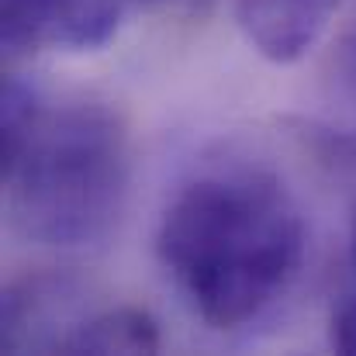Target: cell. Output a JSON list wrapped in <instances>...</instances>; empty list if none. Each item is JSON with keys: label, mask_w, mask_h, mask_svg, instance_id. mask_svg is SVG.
<instances>
[{"label": "cell", "mask_w": 356, "mask_h": 356, "mask_svg": "<svg viewBox=\"0 0 356 356\" xmlns=\"http://www.w3.org/2000/svg\"><path fill=\"white\" fill-rule=\"evenodd\" d=\"M305 249V215L287 184L242 163L180 184L156 229L173 291L218 332L259 322L294 287Z\"/></svg>", "instance_id": "obj_1"}, {"label": "cell", "mask_w": 356, "mask_h": 356, "mask_svg": "<svg viewBox=\"0 0 356 356\" xmlns=\"http://www.w3.org/2000/svg\"><path fill=\"white\" fill-rule=\"evenodd\" d=\"M3 211L21 238L49 249L97 245L118 225L131 184V138L94 97H45L3 83Z\"/></svg>", "instance_id": "obj_2"}, {"label": "cell", "mask_w": 356, "mask_h": 356, "mask_svg": "<svg viewBox=\"0 0 356 356\" xmlns=\"http://www.w3.org/2000/svg\"><path fill=\"white\" fill-rule=\"evenodd\" d=\"M131 0H3V52H90L118 35Z\"/></svg>", "instance_id": "obj_3"}, {"label": "cell", "mask_w": 356, "mask_h": 356, "mask_svg": "<svg viewBox=\"0 0 356 356\" xmlns=\"http://www.w3.org/2000/svg\"><path fill=\"white\" fill-rule=\"evenodd\" d=\"M80 287L70 277L38 273L21 277L3 291L0 305V343L7 353L17 350H56L63 353L73 329L87 318Z\"/></svg>", "instance_id": "obj_4"}, {"label": "cell", "mask_w": 356, "mask_h": 356, "mask_svg": "<svg viewBox=\"0 0 356 356\" xmlns=\"http://www.w3.org/2000/svg\"><path fill=\"white\" fill-rule=\"evenodd\" d=\"M343 0H236L238 28L270 63H298Z\"/></svg>", "instance_id": "obj_5"}, {"label": "cell", "mask_w": 356, "mask_h": 356, "mask_svg": "<svg viewBox=\"0 0 356 356\" xmlns=\"http://www.w3.org/2000/svg\"><path fill=\"white\" fill-rule=\"evenodd\" d=\"M159 346L163 336L156 318L142 308L118 305L90 312L73 329L63 353H156Z\"/></svg>", "instance_id": "obj_6"}, {"label": "cell", "mask_w": 356, "mask_h": 356, "mask_svg": "<svg viewBox=\"0 0 356 356\" xmlns=\"http://www.w3.org/2000/svg\"><path fill=\"white\" fill-rule=\"evenodd\" d=\"M315 149L322 163L332 170V177L343 184L346 201H350V238H353V259H356V135H315Z\"/></svg>", "instance_id": "obj_7"}, {"label": "cell", "mask_w": 356, "mask_h": 356, "mask_svg": "<svg viewBox=\"0 0 356 356\" xmlns=\"http://www.w3.org/2000/svg\"><path fill=\"white\" fill-rule=\"evenodd\" d=\"M332 70H336V83H339V90L356 101V21L339 35V42H336Z\"/></svg>", "instance_id": "obj_8"}, {"label": "cell", "mask_w": 356, "mask_h": 356, "mask_svg": "<svg viewBox=\"0 0 356 356\" xmlns=\"http://www.w3.org/2000/svg\"><path fill=\"white\" fill-rule=\"evenodd\" d=\"M329 339L339 353L356 356V294H346L336 308H332V322H329Z\"/></svg>", "instance_id": "obj_9"}, {"label": "cell", "mask_w": 356, "mask_h": 356, "mask_svg": "<svg viewBox=\"0 0 356 356\" xmlns=\"http://www.w3.org/2000/svg\"><path fill=\"white\" fill-rule=\"evenodd\" d=\"M142 3H156V0H142Z\"/></svg>", "instance_id": "obj_10"}]
</instances>
